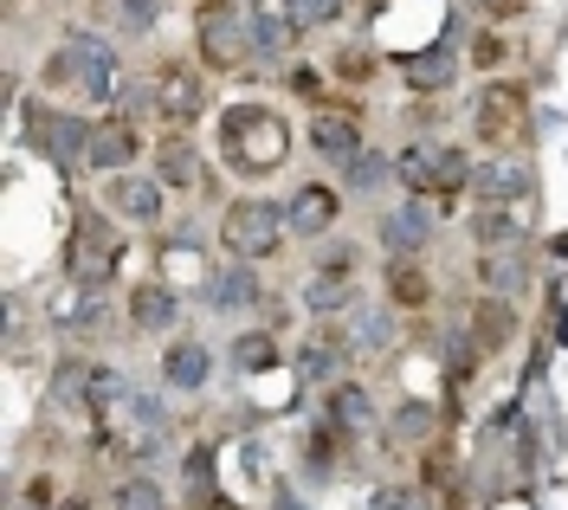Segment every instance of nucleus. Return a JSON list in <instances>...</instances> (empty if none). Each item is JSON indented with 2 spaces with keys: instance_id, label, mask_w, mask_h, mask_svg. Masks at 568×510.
Here are the masks:
<instances>
[{
  "instance_id": "f257e3e1",
  "label": "nucleus",
  "mask_w": 568,
  "mask_h": 510,
  "mask_svg": "<svg viewBox=\"0 0 568 510\" xmlns=\"http://www.w3.org/2000/svg\"><path fill=\"white\" fill-rule=\"evenodd\" d=\"M220 149H226V162L240 175H272V169H284V155H291V130H284L278 110L233 104L226 123H220Z\"/></svg>"
},
{
  "instance_id": "f03ea898",
  "label": "nucleus",
  "mask_w": 568,
  "mask_h": 510,
  "mask_svg": "<svg viewBox=\"0 0 568 510\" xmlns=\"http://www.w3.org/2000/svg\"><path fill=\"white\" fill-rule=\"evenodd\" d=\"M284 233H291L284 207H278V201H258V194L233 201L226 220H220V239H226V253H233V258H272Z\"/></svg>"
},
{
  "instance_id": "7ed1b4c3",
  "label": "nucleus",
  "mask_w": 568,
  "mask_h": 510,
  "mask_svg": "<svg viewBox=\"0 0 568 510\" xmlns=\"http://www.w3.org/2000/svg\"><path fill=\"white\" fill-rule=\"evenodd\" d=\"M45 84H78L91 104H104L110 91H116V52H110L104 39H65L59 52H52V65H45Z\"/></svg>"
},
{
  "instance_id": "20e7f679",
  "label": "nucleus",
  "mask_w": 568,
  "mask_h": 510,
  "mask_svg": "<svg viewBox=\"0 0 568 510\" xmlns=\"http://www.w3.org/2000/svg\"><path fill=\"white\" fill-rule=\"evenodd\" d=\"M194 45H201V65H213V72L246 65V52H252L246 13H240L233 0H207V7L194 13Z\"/></svg>"
},
{
  "instance_id": "39448f33",
  "label": "nucleus",
  "mask_w": 568,
  "mask_h": 510,
  "mask_svg": "<svg viewBox=\"0 0 568 510\" xmlns=\"http://www.w3.org/2000/svg\"><path fill=\"white\" fill-rule=\"evenodd\" d=\"M400 182H407V194H459V187H471V162H465L459 149H439V143H414L400 162Z\"/></svg>"
},
{
  "instance_id": "423d86ee",
  "label": "nucleus",
  "mask_w": 568,
  "mask_h": 510,
  "mask_svg": "<svg viewBox=\"0 0 568 510\" xmlns=\"http://www.w3.org/2000/svg\"><path fill=\"white\" fill-rule=\"evenodd\" d=\"M116 258H123L116 226H110L104 214L78 220V233H71V278H78V285H104L110 272H116Z\"/></svg>"
},
{
  "instance_id": "0eeeda50",
  "label": "nucleus",
  "mask_w": 568,
  "mask_h": 510,
  "mask_svg": "<svg viewBox=\"0 0 568 510\" xmlns=\"http://www.w3.org/2000/svg\"><path fill=\"white\" fill-rule=\"evenodd\" d=\"M91 130H98V123L65 116V110H45V104L27 110V136H33V149L52 155V162H84V155H91Z\"/></svg>"
},
{
  "instance_id": "6e6552de",
  "label": "nucleus",
  "mask_w": 568,
  "mask_h": 510,
  "mask_svg": "<svg viewBox=\"0 0 568 510\" xmlns=\"http://www.w3.org/2000/svg\"><path fill=\"white\" fill-rule=\"evenodd\" d=\"M478 130H485V143L510 149L530 136V110H524V91H504V84H491L485 98H478Z\"/></svg>"
},
{
  "instance_id": "1a4fd4ad",
  "label": "nucleus",
  "mask_w": 568,
  "mask_h": 510,
  "mask_svg": "<svg viewBox=\"0 0 568 510\" xmlns=\"http://www.w3.org/2000/svg\"><path fill=\"white\" fill-rule=\"evenodd\" d=\"M149 104L162 110V116H175V123L201 116V104H207L201 72H194V65H162V72L149 78Z\"/></svg>"
},
{
  "instance_id": "9d476101",
  "label": "nucleus",
  "mask_w": 568,
  "mask_h": 510,
  "mask_svg": "<svg viewBox=\"0 0 568 510\" xmlns=\"http://www.w3.org/2000/svg\"><path fill=\"white\" fill-rule=\"evenodd\" d=\"M530 162L524 155H491L485 169H471V194H485V201H497V207H510V201H530Z\"/></svg>"
},
{
  "instance_id": "9b49d317",
  "label": "nucleus",
  "mask_w": 568,
  "mask_h": 510,
  "mask_svg": "<svg viewBox=\"0 0 568 510\" xmlns=\"http://www.w3.org/2000/svg\"><path fill=\"white\" fill-rule=\"evenodd\" d=\"M201 304H207L213 317H240V310H252V304H258V278H252L246 258L220 265L207 285H201Z\"/></svg>"
},
{
  "instance_id": "f8f14e48",
  "label": "nucleus",
  "mask_w": 568,
  "mask_h": 510,
  "mask_svg": "<svg viewBox=\"0 0 568 510\" xmlns=\"http://www.w3.org/2000/svg\"><path fill=\"white\" fill-rule=\"evenodd\" d=\"M336 201H343V194H336V187H323V182L297 187V194H291V207H284L291 233H297V239H317V233H329V226H336V214H343Z\"/></svg>"
},
{
  "instance_id": "ddd939ff",
  "label": "nucleus",
  "mask_w": 568,
  "mask_h": 510,
  "mask_svg": "<svg viewBox=\"0 0 568 510\" xmlns=\"http://www.w3.org/2000/svg\"><path fill=\"white\" fill-rule=\"evenodd\" d=\"M433 239V207H420V194L407 201V207H388L382 214V246H388L394 258H414Z\"/></svg>"
},
{
  "instance_id": "4468645a",
  "label": "nucleus",
  "mask_w": 568,
  "mask_h": 510,
  "mask_svg": "<svg viewBox=\"0 0 568 510\" xmlns=\"http://www.w3.org/2000/svg\"><path fill=\"white\" fill-rule=\"evenodd\" d=\"M400 78H407V91H446V84L459 78V45L439 39V45H426V52H407V59H400Z\"/></svg>"
},
{
  "instance_id": "2eb2a0df",
  "label": "nucleus",
  "mask_w": 568,
  "mask_h": 510,
  "mask_svg": "<svg viewBox=\"0 0 568 510\" xmlns=\"http://www.w3.org/2000/svg\"><path fill=\"white\" fill-rule=\"evenodd\" d=\"M104 207H116L123 220H136V226H155L162 220V182H149V175H116L110 182V194H104Z\"/></svg>"
},
{
  "instance_id": "dca6fc26",
  "label": "nucleus",
  "mask_w": 568,
  "mask_h": 510,
  "mask_svg": "<svg viewBox=\"0 0 568 510\" xmlns=\"http://www.w3.org/2000/svg\"><path fill=\"white\" fill-rule=\"evenodd\" d=\"M311 149H317L323 162L349 169L355 155H362V123H355V116H336V110H323V116H311Z\"/></svg>"
},
{
  "instance_id": "f3484780",
  "label": "nucleus",
  "mask_w": 568,
  "mask_h": 510,
  "mask_svg": "<svg viewBox=\"0 0 568 510\" xmlns=\"http://www.w3.org/2000/svg\"><path fill=\"white\" fill-rule=\"evenodd\" d=\"M136 155H142L136 130H130L123 116H104V123L91 130V155H84V162H91V169H110V175H123Z\"/></svg>"
},
{
  "instance_id": "a211bd4d",
  "label": "nucleus",
  "mask_w": 568,
  "mask_h": 510,
  "mask_svg": "<svg viewBox=\"0 0 568 510\" xmlns=\"http://www.w3.org/2000/svg\"><path fill=\"white\" fill-rule=\"evenodd\" d=\"M471 239H478L485 253H504V246H530V226H524V214H517V207H497V201H485V207L471 214Z\"/></svg>"
},
{
  "instance_id": "6ab92c4d",
  "label": "nucleus",
  "mask_w": 568,
  "mask_h": 510,
  "mask_svg": "<svg viewBox=\"0 0 568 510\" xmlns=\"http://www.w3.org/2000/svg\"><path fill=\"white\" fill-rule=\"evenodd\" d=\"M246 33H252V59L278 65V59H291L297 20H291V13H265V7H252V13H246Z\"/></svg>"
},
{
  "instance_id": "aec40b11",
  "label": "nucleus",
  "mask_w": 568,
  "mask_h": 510,
  "mask_svg": "<svg viewBox=\"0 0 568 510\" xmlns=\"http://www.w3.org/2000/svg\"><path fill=\"white\" fill-rule=\"evenodd\" d=\"M478 278L491 297H517L530 285V246H504V253H485L478 258Z\"/></svg>"
},
{
  "instance_id": "412c9836",
  "label": "nucleus",
  "mask_w": 568,
  "mask_h": 510,
  "mask_svg": "<svg viewBox=\"0 0 568 510\" xmlns=\"http://www.w3.org/2000/svg\"><path fill=\"white\" fill-rule=\"evenodd\" d=\"M162 381L181 388V395H201V388L213 381V349L207 343H175L169 363H162Z\"/></svg>"
},
{
  "instance_id": "4be33fe9",
  "label": "nucleus",
  "mask_w": 568,
  "mask_h": 510,
  "mask_svg": "<svg viewBox=\"0 0 568 510\" xmlns=\"http://www.w3.org/2000/svg\"><path fill=\"white\" fill-rule=\"evenodd\" d=\"M329 427L336 434H375V395L362 381H336L329 388Z\"/></svg>"
},
{
  "instance_id": "5701e85b",
  "label": "nucleus",
  "mask_w": 568,
  "mask_h": 510,
  "mask_svg": "<svg viewBox=\"0 0 568 510\" xmlns=\"http://www.w3.org/2000/svg\"><path fill=\"white\" fill-rule=\"evenodd\" d=\"M181 317V297L169 292V285H136L130 292V324L149 329V336H162V329H175Z\"/></svg>"
},
{
  "instance_id": "b1692460",
  "label": "nucleus",
  "mask_w": 568,
  "mask_h": 510,
  "mask_svg": "<svg viewBox=\"0 0 568 510\" xmlns=\"http://www.w3.org/2000/svg\"><path fill=\"white\" fill-rule=\"evenodd\" d=\"M201 149L187 143V136H169V143L155 149V182L162 187H201Z\"/></svg>"
},
{
  "instance_id": "393cba45",
  "label": "nucleus",
  "mask_w": 568,
  "mask_h": 510,
  "mask_svg": "<svg viewBox=\"0 0 568 510\" xmlns=\"http://www.w3.org/2000/svg\"><path fill=\"white\" fill-rule=\"evenodd\" d=\"M336 368H343V343H336V336H317V343L297 349V381H311V388L336 381Z\"/></svg>"
},
{
  "instance_id": "a878e982",
  "label": "nucleus",
  "mask_w": 568,
  "mask_h": 510,
  "mask_svg": "<svg viewBox=\"0 0 568 510\" xmlns=\"http://www.w3.org/2000/svg\"><path fill=\"white\" fill-rule=\"evenodd\" d=\"M226 356H233V368H240V375H265V368L278 363V343H272V329H240Z\"/></svg>"
},
{
  "instance_id": "bb28decb",
  "label": "nucleus",
  "mask_w": 568,
  "mask_h": 510,
  "mask_svg": "<svg viewBox=\"0 0 568 510\" xmlns=\"http://www.w3.org/2000/svg\"><path fill=\"white\" fill-rule=\"evenodd\" d=\"M349 343L355 349H388L394 343V317L388 310H362V304H355L349 310Z\"/></svg>"
},
{
  "instance_id": "cd10ccee",
  "label": "nucleus",
  "mask_w": 568,
  "mask_h": 510,
  "mask_svg": "<svg viewBox=\"0 0 568 510\" xmlns=\"http://www.w3.org/2000/svg\"><path fill=\"white\" fill-rule=\"evenodd\" d=\"M343 175H349V187H355V194H375V187H388V175H400V169H394L388 155L362 149V155H355V162L343 169Z\"/></svg>"
},
{
  "instance_id": "c85d7f7f",
  "label": "nucleus",
  "mask_w": 568,
  "mask_h": 510,
  "mask_svg": "<svg viewBox=\"0 0 568 510\" xmlns=\"http://www.w3.org/2000/svg\"><path fill=\"white\" fill-rule=\"evenodd\" d=\"M116 510H169V491L155 478H123L116 484Z\"/></svg>"
},
{
  "instance_id": "c756f323",
  "label": "nucleus",
  "mask_w": 568,
  "mask_h": 510,
  "mask_svg": "<svg viewBox=\"0 0 568 510\" xmlns=\"http://www.w3.org/2000/svg\"><path fill=\"white\" fill-rule=\"evenodd\" d=\"M510 324H517V310H510L504 297L478 304V343H504V336H510Z\"/></svg>"
},
{
  "instance_id": "7c9ffc66",
  "label": "nucleus",
  "mask_w": 568,
  "mask_h": 510,
  "mask_svg": "<svg viewBox=\"0 0 568 510\" xmlns=\"http://www.w3.org/2000/svg\"><path fill=\"white\" fill-rule=\"evenodd\" d=\"M297 27H329V20H343V0H291L284 7Z\"/></svg>"
},
{
  "instance_id": "2f4dec72",
  "label": "nucleus",
  "mask_w": 568,
  "mask_h": 510,
  "mask_svg": "<svg viewBox=\"0 0 568 510\" xmlns=\"http://www.w3.org/2000/svg\"><path fill=\"white\" fill-rule=\"evenodd\" d=\"M426 427H433V407L426 401H400V414H394V439H426Z\"/></svg>"
},
{
  "instance_id": "473e14b6",
  "label": "nucleus",
  "mask_w": 568,
  "mask_h": 510,
  "mask_svg": "<svg viewBox=\"0 0 568 510\" xmlns=\"http://www.w3.org/2000/svg\"><path fill=\"white\" fill-rule=\"evenodd\" d=\"M187 491H194V504L213 498V452H207V446H194V452H187Z\"/></svg>"
},
{
  "instance_id": "72a5a7b5",
  "label": "nucleus",
  "mask_w": 568,
  "mask_h": 510,
  "mask_svg": "<svg viewBox=\"0 0 568 510\" xmlns=\"http://www.w3.org/2000/svg\"><path fill=\"white\" fill-rule=\"evenodd\" d=\"M116 13H123V27H130V33H142V27H155L162 0H116Z\"/></svg>"
},
{
  "instance_id": "f704fd0d",
  "label": "nucleus",
  "mask_w": 568,
  "mask_h": 510,
  "mask_svg": "<svg viewBox=\"0 0 568 510\" xmlns=\"http://www.w3.org/2000/svg\"><path fill=\"white\" fill-rule=\"evenodd\" d=\"M388 285H394V297H407V304H420V297H426V285H420V272H414V265H394Z\"/></svg>"
},
{
  "instance_id": "c9c22d12",
  "label": "nucleus",
  "mask_w": 568,
  "mask_h": 510,
  "mask_svg": "<svg viewBox=\"0 0 568 510\" xmlns=\"http://www.w3.org/2000/svg\"><path fill=\"white\" fill-rule=\"evenodd\" d=\"M368 510H426V504L414 498V491H375V498H368Z\"/></svg>"
},
{
  "instance_id": "e433bc0d",
  "label": "nucleus",
  "mask_w": 568,
  "mask_h": 510,
  "mask_svg": "<svg viewBox=\"0 0 568 510\" xmlns=\"http://www.w3.org/2000/svg\"><path fill=\"white\" fill-rule=\"evenodd\" d=\"M478 7H485V13H491V20H504V13H517V7H524V0H478Z\"/></svg>"
},
{
  "instance_id": "4c0bfd02",
  "label": "nucleus",
  "mask_w": 568,
  "mask_h": 510,
  "mask_svg": "<svg viewBox=\"0 0 568 510\" xmlns=\"http://www.w3.org/2000/svg\"><path fill=\"white\" fill-rule=\"evenodd\" d=\"M272 510H304V504H297V491L284 484V491H278V504H272Z\"/></svg>"
},
{
  "instance_id": "58836bf2",
  "label": "nucleus",
  "mask_w": 568,
  "mask_h": 510,
  "mask_svg": "<svg viewBox=\"0 0 568 510\" xmlns=\"http://www.w3.org/2000/svg\"><path fill=\"white\" fill-rule=\"evenodd\" d=\"M213 510H226V504H213Z\"/></svg>"
}]
</instances>
